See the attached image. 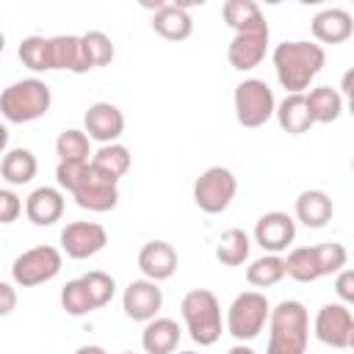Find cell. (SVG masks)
<instances>
[{"mask_svg":"<svg viewBox=\"0 0 354 354\" xmlns=\"http://www.w3.org/2000/svg\"><path fill=\"white\" fill-rule=\"evenodd\" d=\"M53 105V91L39 77H22L14 80L0 91V113L6 122L28 124L41 119Z\"/></svg>","mask_w":354,"mask_h":354,"instance_id":"obj_3","label":"cell"},{"mask_svg":"<svg viewBox=\"0 0 354 354\" xmlns=\"http://www.w3.org/2000/svg\"><path fill=\"white\" fill-rule=\"evenodd\" d=\"M61 266H64L61 249H55L50 243H41V246L25 249L22 254L14 257V263H11V279L19 288H36V285H44V282L55 279L58 271H61Z\"/></svg>","mask_w":354,"mask_h":354,"instance_id":"obj_7","label":"cell"},{"mask_svg":"<svg viewBox=\"0 0 354 354\" xmlns=\"http://www.w3.org/2000/svg\"><path fill=\"white\" fill-rule=\"evenodd\" d=\"M39 171V160L30 149L25 147H14V149H6L3 160H0V174L8 185H28Z\"/></svg>","mask_w":354,"mask_h":354,"instance_id":"obj_24","label":"cell"},{"mask_svg":"<svg viewBox=\"0 0 354 354\" xmlns=\"http://www.w3.org/2000/svg\"><path fill=\"white\" fill-rule=\"evenodd\" d=\"M304 100H307V108H310V116H313V124H332L343 116V94L332 86H315V88H307L304 91Z\"/></svg>","mask_w":354,"mask_h":354,"instance_id":"obj_22","label":"cell"},{"mask_svg":"<svg viewBox=\"0 0 354 354\" xmlns=\"http://www.w3.org/2000/svg\"><path fill=\"white\" fill-rule=\"evenodd\" d=\"M332 213H335V205H332L329 194L321 188H307L293 202V221H301L310 230L326 227L332 221Z\"/></svg>","mask_w":354,"mask_h":354,"instance_id":"obj_19","label":"cell"},{"mask_svg":"<svg viewBox=\"0 0 354 354\" xmlns=\"http://www.w3.org/2000/svg\"><path fill=\"white\" fill-rule=\"evenodd\" d=\"M249 252H252V238L249 232H243L241 227H230L221 232L218 243H216V260L221 266H243L249 260Z\"/></svg>","mask_w":354,"mask_h":354,"instance_id":"obj_27","label":"cell"},{"mask_svg":"<svg viewBox=\"0 0 354 354\" xmlns=\"http://www.w3.org/2000/svg\"><path fill=\"white\" fill-rule=\"evenodd\" d=\"M86 174H88V160L86 163H80V160H58V166H55V183H58L61 191H69V194L77 191V185L86 180Z\"/></svg>","mask_w":354,"mask_h":354,"instance_id":"obj_37","label":"cell"},{"mask_svg":"<svg viewBox=\"0 0 354 354\" xmlns=\"http://www.w3.org/2000/svg\"><path fill=\"white\" fill-rule=\"evenodd\" d=\"M271 64H274L279 86L288 94H304L310 88V83L318 77V72L324 69L326 53L315 41L293 39V41H282L274 47Z\"/></svg>","mask_w":354,"mask_h":354,"instance_id":"obj_1","label":"cell"},{"mask_svg":"<svg viewBox=\"0 0 354 354\" xmlns=\"http://www.w3.org/2000/svg\"><path fill=\"white\" fill-rule=\"evenodd\" d=\"M274 116H277L279 127L288 136H301V133H307L313 127V116H310V108H307L304 94H285L277 102Z\"/></svg>","mask_w":354,"mask_h":354,"instance_id":"obj_23","label":"cell"},{"mask_svg":"<svg viewBox=\"0 0 354 354\" xmlns=\"http://www.w3.org/2000/svg\"><path fill=\"white\" fill-rule=\"evenodd\" d=\"M100 174H105V177H111V180H122L127 171H130V163H133V155H130V149L124 147V144H119V141H113V144H102L94 155H91V160H88Z\"/></svg>","mask_w":354,"mask_h":354,"instance_id":"obj_25","label":"cell"},{"mask_svg":"<svg viewBox=\"0 0 354 354\" xmlns=\"http://www.w3.org/2000/svg\"><path fill=\"white\" fill-rule=\"evenodd\" d=\"M108 243V232L97 221H69L61 230V252L72 260H88L102 252Z\"/></svg>","mask_w":354,"mask_h":354,"instance_id":"obj_11","label":"cell"},{"mask_svg":"<svg viewBox=\"0 0 354 354\" xmlns=\"http://www.w3.org/2000/svg\"><path fill=\"white\" fill-rule=\"evenodd\" d=\"M310 313L301 301L285 299L268 313V346L266 354H307Z\"/></svg>","mask_w":354,"mask_h":354,"instance_id":"obj_2","label":"cell"},{"mask_svg":"<svg viewBox=\"0 0 354 354\" xmlns=\"http://www.w3.org/2000/svg\"><path fill=\"white\" fill-rule=\"evenodd\" d=\"M116 55V47L111 41L108 33L102 30H88L80 36V58H83V75L97 69V66H108Z\"/></svg>","mask_w":354,"mask_h":354,"instance_id":"obj_26","label":"cell"},{"mask_svg":"<svg viewBox=\"0 0 354 354\" xmlns=\"http://www.w3.org/2000/svg\"><path fill=\"white\" fill-rule=\"evenodd\" d=\"M160 307H163V290L152 279H144V277L133 279L122 293V310L130 321L147 324V321L158 318Z\"/></svg>","mask_w":354,"mask_h":354,"instance_id":"obj_14","label":"cell"},{"mask_svg":"<svg viewBox=\"0 0 354 354\" xmlns=\"http://www.w3.org/2000/svg\"><path fill=\"white\" fill-rule=\"evenodd\" d=\"M61 307L66 310V315H75V318L88 315L91 310H97L94 301H91L88 288H86V282H83V277L69 279V282L61 288Z\"/></svg>","mask_w":354,"mask_h":354,"instance_id":"obj_34","label":"cell"},{"mask_svg":"<svg viewBox=\"0 0 354 354\" xmlns=\"http://www.w3.org/2000/svg\"><path fill=\"white\" fill-rule=\"evenodd\" d=\"M252 238L266 254H279L296 241V221L282 210H268L257 218Z\"/></svg>","mask_w":354,"mask_h":354,"instance_id":"obj_13","label":"cell"},{"mask_svg":"<svg viewBox=\"0 0 354 354\" xmlns=\"http://www.w3.org/2000/svg\"><path fill=\"white\" fill-rule=\"evenodd\" d=\"M268 313H271V304H268L266 293H260V290H243L227 307V318H224L227 332L238 343H249V340H254L266 329Z\"/></svg>","mask_w":354,"mask_h":354,"instance_id":"obj_5","label":"cell"},{"mask_svg":"<svg viewBox=\"0 0 354 354\" xmlns=\"http://www.w3.org/2000/svg\"><path fill=\"white\" fill-rule=\"evenodd\" d=\"M3 50H6V33L0 30V53H3Z\"/></svg>","mask_w":354,"mask_h":354,"instance_id":"obj_44","label":"cell"},{"mask_svg":"<svg viewBox=\"0 0 354 354\" xmlns=\"http://www.w3.org/2000/svg\"><path fill=\"white\" fill-rule=\"evenodd\" d=\"M22 213V199L14 188H0V224H14Z\"/></svg>","mask_w":354,"mask_h":354,"instance_id":"obj_38","label":"cell"},{"mask_svg":"<svg viewBox=\"0 0 354 354\" xmlns=\"http://www.w3.org/2000/svg\"><path fill=\"white\" fill-rule=\"evenodd\" d=\"M315 254H318V266H321V277L337 274L340 268H346L348 263V252L343 243L337 241H326V243H315Z\"/></svg>","mask_w":354,"mask_h":354,"instance_id":"obj_35","label":"cell"},{"mask_svg":"<svg viewBox=\"0 0 354 354\" xmlns=\"http://www.w3.org/2000/svg\"><path fill=\"white\" fill-rule=\"evenodd\" d=\"M72 199L77 202V207L91 210V213H108L119 205V183L100 174L91 163H88V174L86 180L77 185V191L72 194Z\"/></svg>","mask_w":354,"mask_h":354,"instance_id":"obj_12","label":"cell"},{"mask_svg":"<svg viewBox=\"0 0 354 354\" xmlns=\"http://www.w3.org/2000/svg\"><path fill=\"white\" fill-rule=\"evenodd\" d=\"M238 194V177L227 166H207L194 180V202L202 213H224Z\"/></svg>","mask_w":354,"mask_h":354,"instance_id":"obj_8","label":"cell"},{"mask_svg":"<svg viewBox=\"0 0 354 354\" xmlns=\"http://www.w3.org/2000/svg\"><path fill=\"white\" fill-rule=\"evenodd\" d=\"M75 354H108L102 346H94V343H86L80 348H75Z\"/></svg>","mask_w":354,"mask_h":354,"instance_id":"obj_41","label":"cell"},{"mask_svg":"<svg viewBox=\"0 0 354 354\" xmlns=\"http://www.w3.org/2000/svg\"><path fill=\"white\" fill-rule=\"evenodd\" d=\"M177 263H180L177 249L169 241H147L138 252V268L144 279H152V282L171 279L177 271Z\"/></svg>","mask_w":354,"mask_h":354,"instance_id":"obj_17","label":"cell"},{"mask_svg":"<svg viewBox=\"0 0 354 354\" xmlns=\"http://www.w3.org/2000/svg\"><path fill=\"white\" fill-rule=\"evenodd\" d=\"M83 282H86V288H88L91 301H94V307H97V310H100V307H105V304L113 299V293H116V282H113V277H111V274H105V271H100V268H94V271L83 274Z\"/></svg>","mask_w":354,"mask_h":354,"instance_id":"obj_36","label":"cell"},{"mask_svg":"<svg viewBox=\"0 0 354 354\" xmlns=\"http://www.w3.org/2000/svg\"><path fill=\"white\" fill-rule=\"evenodd\" d=\"M227 354H257V351H254L252 346H246V343H235V346H232Z\"/></svg>","mask_w":354,"mask_h":354,"instance_id":"obj_42","label":"cell"},{"mask_svg":"<svg viewBox=\"0 0 354 354\" xmlns=\"http://www.w3.org/2000/svg\"><path fill=\"white\" fill-rule=\"evenodd\" d=\"M313 335L318 337V343L329 346V348H351L354 346V315L348 304L340 301H329L315 313L313 321Z\"/></svg>","mask_w":354,"mask_h":354,"instance_id":"obj_9","label":"cell"},{"mask_svg":"<svg viewBox=\"0 0 354 354\" xmlns=\"http://www.w3.org/2000/svg\"><path fill=\"white\" fill-rule=\"evenodd\" d=\"M268 41H271V30L268 25L260 28H249L232 36V41L227 44V61L232 69L238 72H249L254 66L263 64L266 53H268Z\"/></svg>","mask_w":354,"mask_h":354,"instance_id":"obj_10","label":"cell"},{"mask_svg":"<svg viewBox=\"0 0 354 354\" xmlns=\"http://www.w3.org/2000/svg\"><path fill=\"white\" fill-rule=\"evenodd\" d=\"M17 310V288L11 282H0V318Z\"/></svg>","mask_w":354,"mask_h":354,"instance_id":"obj_40","label":"cell"},{"mask_svg":"<svg viewBox=\"0 0 354 354\" xmlns=\"http://www.w3.org/2000/svg\"><path fill=\"white\" fill-rule=\"evenodd\" d=\"M6 147H8V127L0 122V155H6Z\"/></svg>","mask_w":354,"mask_h":354,"instance_id":"obj_43","label":"cell"},{"mask_svg":"<svg viewBox=\"0 0 354 354\" xmlns=\"http://www.w3.org/2000/svg\"><path fill=\"white\" fill-rule=\"evenodd\" d=\"M55 155H58V160H80V163H86V160H91L88 158L91 155V141L80 127H66L55 138Z\"/></svg>","mask_w":354,"mask_h":354,"instance_id":"obj_33","label":"cell"},{"mask_svg":"<svg viewBox=\"0 0 354 354\" xmlns=\"http://www.w3.org/2000/svg\"><path fill=\"white\" fill-rule=\"evenodd\" d=\"M221 17H224V22L235 33L249 30V28H260V25H268L266 17H263V11H260V6L254 0H227L221 6Z\"/></svg>","mask_w":354,"mask_h":354,"instance_id":"obj_29","label":"cell"},{"mask_svg":"<svg viewBox=\"0 0 354 354\" xmlns=\"http://www.w3.org/2000/svg\"><path fill=\"white\" fill-rule=\"evenodd\" d=\"M285 279V260L279 254H263L246 266V282L252 288H271Z\"/></svg>","mask_w":354,"mask_h":354,"instance_id":"obj_31","label":"cell"},{"mask_svg":"<svg viewBox=\"0 0 354 354\" xmlns=\"http://www.w3.org/2000/svg\"><path fill=\"white\" fill-rule=\"evenodd\" d=\"M122 354H133V351H122Z\"/></svg>","mask_w":354,"mask_h":354,"instance_id":"obj_46","label":"cell"},{"mask_svg":"<svg viewBox=\"0 0 354 354\" xmlns=\"http://www.w3.org/2000/svg\"><path fill=\"white\" fill-rule=\"evenodd\" d=\"M22 66H28L30 72H53V61H50V36H25L19 41L17 50Z\"/></svg>","mask_w":354,"mask_h":354,"instance_id":"obj_32","label":"cell"},{"mask_svg":"<svg viewBox=\"0 0 354 354\" xmlns=\"http://www.w3.org/2000/svg\"><path fill=\"white\" fill-rule=\"evenodd\" d=\"M180 337H183V329L174 318H152L144 324V332H141V348L147 354H174L177 346H180Z\"/></svg>","mask_w":354,"mask_h":354,"instance_id":"obj_20","label":"cell"},{"mask_svg":"<svg viewBox=\"0 0 354 354\" xmlns=\"http://www.w3.org/2000/svg\"><path fill=\"white\" fill-rule=\"evenodd\" d=\"M335 293L340 299V304H348L354 301V271L351 268H340L335 274Z\"/></svg>","mask_w":354,"mask_h":354,"instance_id":"obj_39","label":"cell"},{"mask_svg":"<svg viewBox=\"0 0 354 354\" xmlns=\"http://www.w3.org/2000/svg\"><path fill=\"white\" fill-rule=\"evenodd\" d=\"M180 313L194 343L213 346L221 337V304L213 290L207 288L188 290L180 301Z\"/></svg>","mask_w":354,"mask_h":354,"instance_id":"obj_4","label":"cell"},{"mask_svg":"<svg viewBox=\"0 0 354 354\" xmlns=\"http://www.w3.org/2000/svg\"><path fill=\"white\" fill-rule=\"evenodd\" d=\"M83 133L88 136V141H100V147L113 144L124 133V113L113 102H91L83 113Z\"/></svg>","mask_w":354,"mask_h":354,"instance_id":"obj_15","label":"cell"},{"mask_svg":"<svg viewBox=\"0 0 354 354\" xmlns=\"http://www.w3.org/2000/svg\"><path fill=\"white\" fill-rule=\"evenodd\" d=\"M180 354H196V351H180Z\"/></svg>","mask_w":354,"mask_h":354,"instance_id":"obj_45","label":"cell"},{"mask_svg":"<svg viewBox=\"0 0 354 354\" xmlns=\"http://www.w3.org/2000/svg\"><path fill=\"white\" fill-rule=\"evenodd\" d=\"M232 105H235V119L241 127H263L277 108L274 88L260 80V77H246L235 86L232 91Z\"/></svg>","mask_w":354,"mask_h":354,"instance_id":"obj_6","label":"cell"},{"mask_svg":"<svg viewBox=\"0 0 354 354\" xmlns=\"http://www.w3.org/2000/svg\"><path fill=\"white\" fill-rule=\"evenodd\" d=\"M50 61H53V69H66V72L83 75L80 36H72V33L50 36Z\"/></svg>","mask_w":354,"mask_h":354,"instance_id":"obj_28","label":"cell"},{"mask_svg":"<svg viewBox=\"0 0 354 354\" xmlns=\"http://www.w3.org/2000/svg\"><path fill=\"white\" fill-rule=\"evenodd\" d=\"M315 44H343L354 33V19L346 8H321L310 22Z\"/></svg>","mask_w":354,"mask_h":354,"instance_id":"obj_18","label":"cell"},{"mask_svg":"<svg viewBox=\"0 0 354 354\" xmlns=\"http://www.w3.org/2000/svg\"><path fill=\"white\" fill-rule=\"evenodd\" d=\"M282 260H285V277H290L296 282H315V279H321V266H318L315 246H296Z\"/></svg>","mask_w":354,"mask_h":354,"instance_id":"obj_30","label":"cell"},{"mask_svg":"<svg viewBox=\"0 0 354 354\" xmlns=\"http://www.w3.org/2000/svg\"><path fill=\"white\" fill-rule=\"evenodd\" d=\"M152 30L166 41H183L194 33V19L177 3H160L152 11Z\"/></svg>","mask_w":354,"mask_h":354,"instance_id":"obj_21","label":"cell"},{"mask_svg":"<svg viewBox=\"0 0 354 354\" xmlns=\"http://www.w3.org/2000/svg\"><path fill=\"white\" fill-rule=\"evenodd\" d=\"M64 207H66L64 191L53 185H39L25 199V216L36 227H53L55 221H61Z\"/></svg>","mask_w":354,"mask_h":354,"instance_id":"obj_16","label":"cell"}]
</instances>
